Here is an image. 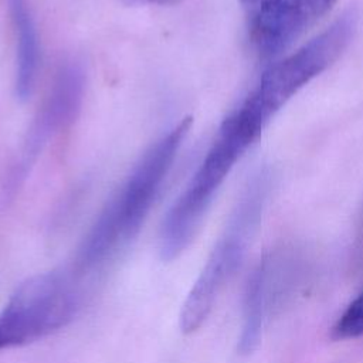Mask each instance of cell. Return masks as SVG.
I'll return each mask as SVG.
<instances>
[{"instance_id": "6da1fadb", "label": "cell", "mask_w": 363, "mask_h": 363, "mask_svg": "<svg viewBox=\"0 0 363 363\" xmlns=\"http://www.w3.org/2000/svg\"><path fill=\"white\" fill-rule=\"evenodd\" d=\"M190 123L191 118H184L145 152L85 237L77 258L79 268L91 269L105 262L139 233Z\"/></svg>"}, {"instance_id": "7a4b0ae2", "label": "cell", "mask_w": 363, "mask_h": 363, "mask_svg": "<svg viewBox=\"0 0 363 363\" xmlns=\"http://www.w3.org/2000/svg\"><path fill=\"white\" fill-rule=\"evenodd\" d=\"M264 128L244 102L223 121L201 164L163 218L159 247L164 261L177 258L190 244L220 186Z\"/></svg>"}, {"instance_id": "3957f363", "label": "cell", "mask_w": 363, "mask_h": 363, "mask_svg": "<svg viewBox=\"0 0 363 363\" xmlns=\"http://www.w3.org/2000/svg\"><path fill=\"white\" fill-rule=\"evenodd\" d=\"M268 182L258 174L242 191L206 265L191 286L180 312V329L197 330L210 315L220 292L241 265L259 223Z\"/></svg>"}, {"instance_id": "277c9868", "label": "cell", "mask_w": 363, "mask_h": 363, "mask_svg": "<svg viewBox=\"0 0 363 363\" xmlns=\"http://www.w3.org/2000/svg\"><path fill=\"white\" fill-rule=\"evenodd\" d=\"M78 305V291L65 272L30 277L0 312V350L33 343L64 328Z\"/></svg>"}, {"instance_id": "5b68a950", "label": "cell", "mask_w": 363, "mask_h": 363, "mask_svg": "<svg viewBox=\"0 0 363 363\" xmlns=\"http://www.w3.org/2000/svg\"><path fill=\"white\" fill-rule=\"evenodd\" d=\"M354 31V13L343 14L301 48L269 65L248 98L271 119L295 94L339 58Z\"/></svg>"}, {"instance_id": "8992f818", "label": "cell", "mask_w": 363, "mask_h": 363, "mask_svg": "<svg viewBox=\"0 0 363 363\" xmlns=\"http://www.w3.org/2000/svg\"><path fill=\"white\" fill-rule=\"evenodd\" d=\"M303 259L292 248L264 254L248 275L242 296L238 352L257 349L271 319L289 302L303 277Z\"/></svg>"}, {"instance_id": "52a82bcc", "label": "cell", "mask_w": 363, "mask_h": 363, "mask_svg": "<svg viewBox=\"0 0 363 363\" xmlns=\"http://www.w3.org/2000/svg\"><path fill=\"white\" fill-rule=\"evenodd\" d=\"M257 54L275 58L323 17L336 0H242Z\"/></svg>"}, {"instance_id": "ba28073f", "label": "cell", "mask_w": 363, "mask_h": 363, "mask_svg": "<svg viewBox=\"0 0 363 363\" xmlns=\"http://www.w3.org/2000/svg\"><path fill=\"white\" fill-rule=\"evenodd\" d=\"M84 75L77 65L62 67L52 84L38 116L28 135L27 153L28 156L38 150L54 132L72 121L82 99Z\"/></svg>"}, {"instance_id": "9c48e42d", "label": "cell", "mask_w": 363, "mask_h": 363, "mask_svg": "<svg viewBox=\"0 0 363 363\" xmlns=\"http://www.w3.org/2000/svg\"><path fill=\"white\" fill-rule=\"evenodd\" d=\"M17 38V72L16 94L20 99H27L37 79L40 48L34 20L26 0H7Z\"/></svg>"}, {"instance_id": "30bf717a", "label": "cell", "mask_w": 363, "mask_h": 363, "mask_svg": "<svg viewBox=\"0 0 363 363\" xmlns=\"http://www.w3.org/2000/svg\"><path fill=\"white\" fill-rule=\"evenodd\" d=\"M363 336V291L345 308L330 328L333 340H350Z\"/></svg>"}, {"instance_id": "8fae6325", "label": "cell", "mask_w": 363, "mask_h": 363, "mask_svg": "<svg viewBox=\"0 0 363 363\" xmlns=\"http://www.w3.org/2000/svg\"><path fill=\"white\" fill-rule=\"evenodd\" d=\"M126 4H130V6H139V4H159V6H163V4H172V3H176L177 0H123Z\"/></svg>"}]
</instances>
